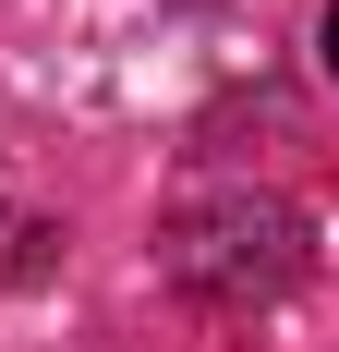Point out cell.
I'll return each instance as SVG.
<instances>
[{"label":"cell","instance_id":"obj_2","mask_svg":"<svg viewBox=\"0 0 339 352\" xmlns=\"http://www.w3.org/2000/svg\"><path fill=\"white\" fill-rule=\"evenodd\" d=\"M327 73H339V0H327Z\"/></svg>","mask_w":339,"mask_h":352},{"label":"cell","instance_id":"obj_1","mask_svg":"<svg viewBox=\"0 0 339 352\" xmlns=\"http://www.w3.org/2000/svg\"><path fill=\"white\" fill-rule=\"evenodd\" d=\"M170 280L194 304H255L303 280V219L291 207H194L170 219Z\"/></svg>","mask_w":339,"mask_h":352}]
</instances>
